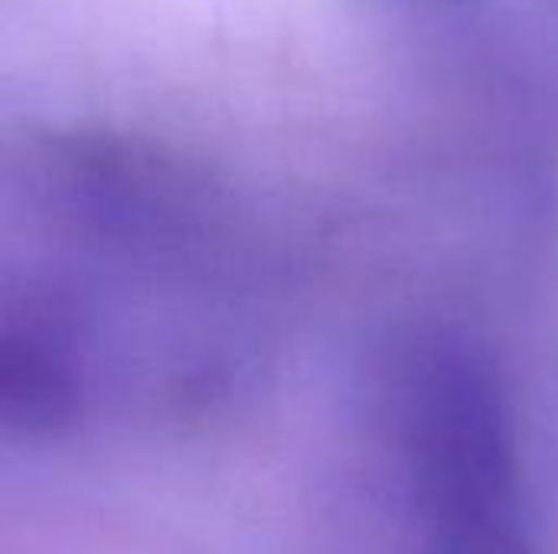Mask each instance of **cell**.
Segmentation results:
<instances>
[{
    "label": "cell",
    "instance_id": "1",
    "mask_svg": "<svg viewBox=\"0 0 558 554\" xmlns=\"http://www.w3.org/2000/svg\"><path fill=\"white\" fill-rule=\"evenodd\" d=\"M425 554H530L526 539H490V542H471V545H445V549H425Z\"/></svg>",
    "mask_w": 558,
    "mask_h": 554
}]
</instances>
